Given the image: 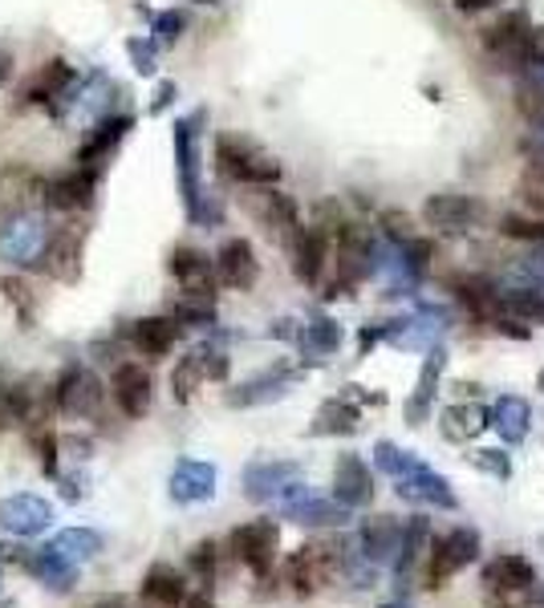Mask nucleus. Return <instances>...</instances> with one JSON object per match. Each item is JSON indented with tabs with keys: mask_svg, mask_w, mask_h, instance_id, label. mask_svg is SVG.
<instances>
[{
	"mask_svg": "<svg viewBox=\"0 0 544 608\" xmlns=\"http://www.w3.org/2000/svg\"><path fill=\"white\" fill-rule=\"evenodd\" d=\"M215 171L244 186H273L280 179V162L248 138L220 135L215 138Z\"/></svg>",
	"mask_w": 544,
	"mask_h": 608,
	"instance_id": "obj_1",
	"label": "nucleus"
},
{
	"mask_svg": "<svg viewBox=\"0 0 544 608\" xmlns=\"http://www.w3.org/2000/svg\"><path fill=\"white\" fill-rule=\"evenodd\" d=\"M480 559V532L476 527H451L444 535H430L427 547V588H444L463 568Z\"/></svg>",
	"mask_w": 544,
	"mask_h": 608,
	"instance_id": "obj_2",
	"label": "nucleus"
},
{
	"mask_svg": "<svg viewBox=\"0 0 544 608\" xmlns=\"http://www.w3.org/2000/svg\"><path fill=\"white\" fill-rule=\"evenodd\" d=\"M536 588V568L524 556H495L483 564V593L488 608H520Z\"/></svg>",
	"mask_w": 544,
	"mask_h": 608,
	"instance_id": "obj_3",
	"label": "nucleus"
},
{
	"mask_svg": "<svg viewBox=\"0 0 544 608\" xmlns=\"http://www.w3.org/2000/svg\"><path fill=\"white\" fill-rule=\"evenodd\" d=\"M338 572H342V544H305L285 559V580L301 596L326 588Z\"/></svg>",
	"mask_w": 544,
	"mask_h": 608,
	"instance_id": "obj_4",
	"label": "nucleus"
},
{
	"mask_svg": "<svg viewBox=\"0 0 544 608\" xmlns=\"http://www.w3.org/2000/svg\"><path fill=\"white\" fill-rule=\"evenodd\" d=\"M277 547H280V527L277 520H253L232 532V552L244 568L265 580L273 564H277Z\"/></svg>",
	"mask_w": 544,
	"mask_h": 608,
	"instance_id": "obj_5",
	"label": "nucleus"
},
{
	"mask_svg": "<svg viewBox=\"0 0 544 608\" xmlns=\"http://www.w3.org/2000/svg\"><path fill=\"white\" fill-rule=\"evenodd\" d=\"M277 508L285 520L301 523V527H342V523H350V508H342L338 499H317L305 483H292L277 499Z\"/></svg>",
	"mask_w": 544,
	"mask_h": 608,
	"instance_id": "obj_6",
	"label": "nucleus"
},
{
	"mask_svg": "<svg viewBox=\"0 0 544 608\" xmlns=\"http://www.w3.org/2000/svg\"><path fill=\"white\" fill-rule=\"evenodd\" d=\"M82 227L65 224L57 232H50L45 248L38 256V273H45L50 280H62V285H74L82 276Z\"/></svg>",
	"mask_w": 544,
	"mask_h": 608,
	"instance_id": "obj_7",
	"label": "nucleus"
},
{
	"mask_svg": "<svg viewBox=\"0 0 544 608\" xmlns=\"http://www.w3.org/2000/svg\"><path fill=\"white\" fill-rule=\"evenodd\" d=\"M0 527L21 535V540L50 532L53 527V503L50 499H41V495H29V491L0 499Z\"/></svg>",
	"mask_w": 544,
	"mask_h": 608,
	"instance_id": "obj_8",
	"label": "nucleus"
},
{
	"mask_svg": "<svg viewBox=\"0 0 544 608\" xmlns=\"http://www.w3.org/2000/svg\"><path fill=\"white\" fill-rule=\"evenodd\" d=\"M94 186H98L94 171H89V167H74V171L45 179L41 199H45V207H53V212H86L89 203H94Z\"/></svg>",
	"mask_w": 544,
	"mask_h": 608,
	"instance_id": "obj_9",
	"label": "nucleus"
},
{
	"mask_svg": "<svg viewBox=\"0 0 544 608\" xmlns=\"http://www.w3.org/2000/svg\"><path fill=\"white\" fill-rule=\"evenodd\" d=\"M289 256L297 280L313 288L321 280V273H326V260H330V232L321 224L297 227V236L289 239Z\"/></svg>",
	"mask_w": 544,
	"mask_h": 608,
	"instance_id": "obj_10",
	"label": "nucleus"
},
{
	"mask_svg": "<svg viewBox=\"0 0 544 608\" xmlns=\"http://www.w3.org/2000/svg\"><path fill=\"white\" fill-rule=\"evenodd\" d=\"M292 483H301V467L285 459H260L244 471V495L256 503H277Z\"/></svg>",
	"mask_w": 544,
	"mask_h": 608,
	"instance_id": "obj_11",
	"label": "nucleus"
},
{
	"mask_svg": "<svg viewBox=\"0 0 544 608\" xmlns=\"http://www.w3.org/2000/svg\"><path fill=\"white\" fill-rule=\"evenodd\" d=\"M53 402H57V410L62 414H74V418H89V414L98 410L102 402V385L98 377L82 365H70V370L57 377L53 385Z\"/></svg>",
	"mask_w": 544,
	"mask_h": 608,
	"instance_id": "obj_12",
	"label": "nucleus"
},
{
	"mask_svg": "<svg viewBox=\"0 0 544 608\" xmlns=\"http://www.w3.org/2000/svg\"><path fill=\"white\" fill-rule=\"evenodd\" d=\"M403 532H406V523L403 520H394V515H374V520L362 523V532H358V552L370 559V564H391L394 568V559H398V547H403Z\"/></svg>",
	"mask_w": 544,
	"mask_h": 608,
	"instance_id": "obj_13",
	"label": "nucleus"
},
{
	"mask_svg": "<svg viewBox=\"0 0 544 608\" xmlns=\"http://www.w3.org/2000/svg\"><path fill=\"white\" fill-rule=\"evenodd\" d=\"M333 499L350 511L374 503V471L358 455H342L333 467Z\"/></svg>",
	"mask_w": 544,
	"mask_h": 608,
	"instance_id": "obj_14",
	"label": "nucleus"
},
{
	"mask_svg": "<svg viewBox=\"0 0 544 608\" xmlns=\"http://www.w3.org/2000/svg\"><path fill=\"white\" fill-rule=\"evenodd\" d=\"M215 276H220V285L248 292V288L256 285V276H260V260H256L253 244H248L244 236L228 239L224 248L215 252Z\"/></svg>",
	"mask_w": 544,
	"mask_h": 608,
	"instance_id": "obj_15",
	"label": "nucleus"
},
{
	"mask_svg": "<svg viewBox=\"0 0 544 608\" xmlns=\"http://www.w3.org/2000/svg\"><path fill=\"white\" fill-rule=\"evenodd\" d=\"M483 203L471 195H430L423 203V220L439 232H468L471 224H480Z\"/></svg>",
	"mask_w": 544,
	"mask_h": 608,
	"instance_id": "obj_16",
	"label": "nucleus"
},
{
	"mask_svg": "<svg viewBox=\"0 0 544 608\" xmlns=\"http://www.w3.org/2000/svg\"><path fill=\"white\" fill-rule=\"evenodd\" d=\"M110 394H115L118 410L127 414V418H142V414L151 410V373L142 370L139 361H127V365H118L115 377H110Z\"/></svg>",
	"mask_w": 544,
	"mask_h": 608,
	"instance_id": "obj_17",
	"label": "nucleus"
},
{
	"mask_svg": "<svg viewBox=\"0 0 544 608\" xmlns=\"http://www.w3.org/2000/svg\"><path fill=\"white\" fill-rule=\"evenodd\" d=\"M394 491L406 499V503H427V508H444V511H456L459 499L456 491H451V483H447L444 474H435L423 462V467H415L410 474H403V479H394Z\"/></svg>",
	"mask_w": 544,
	"mask_h": 608,
	"instance_id": "obj_18",
	"label": "nucleus"
},
{
	"mask_svg": "<svg viewBox=\"0 0 544 608\" xmlns=\"http://www.w3.org/2000/svg\"><path fill=\"white\" fill-rule=\"evenodd\" d=\"M45 227L29 215H13V224L0 227V260L9 264H38L41 248H45Z\"/></svg>",
	"mask_w": 544,
	"mask_h": 608,
	"instance_id": "obj_19",
	"label": "nucleus"
},
{
	"mask_svg": "<svg viewBox=\"0 0 544 608\" xmlns=\"http://www.w3.org/2000/svg\"><path fill=\"white\" fill-rule=\"evenodd\" d=\"M224 373H228V358H220V353H212V349H195V353H188V358L175 365V373H171V390H175L179 402H188L207 377L220 382Z\"/></svg>",
	"mask_w": 544,
	"mask_h": 608,
	"instance_id": "obj_20",
	"label": "nucleus"
},
{
	"mask_svg": "<svg viewBox=\"0 0 544 608\" xmlns=\"http://www.w3.org/2000/svg\"><path fill=\"white\" fill-rule=\"evenodd\" d=\"M248 212H253L268 232H280V236H289V239L297 236V227H301V220H297V203H292L289 195H280V191H273V186H253V195H248Z\"/></svg>",
	"mask_w": 544,
	"mask_h": 608,
	"instance_id": "obj_21",
	"label": "nucleus"
},
{
	"mask_svg": "<svg viewBox=\"0 0 544 608\" xmlns=\"http://www.w3.org/2000/svg\"><path fill=\"white\" fill-rule=\"evenodd\" d=\"M215 483H220V474H215L212 462L179 459L175 471H171V499L175 503H207L215 495Z\"/></svg>",
	"mask_w": 544,
	"mask_h": 608,
	"instance_id": "obj_22",
	"label": "nucleus"
},
{
	"mask_svg": "<svg viewBox=\"0 0 544 608\" xmlns=\"http://www.w3.org/2000/svg\"><path fill=\"white\" fill-rule=\"evenodd\" d=\"M167 268H171V276L179 280V288L183 292H207L212 297L215 288V260H207L200 248H175L171 252V260H167Z\"/></svg>",
	"mask_w": 544,
	"mask_h": 608,
	"instance_id": "obj_23",
	"label": "nucleus"
},
{
	"mask_svg": "<svg viewBox=\"0 0 544 608\" xmlns=\"http://www.w3.org/2000/svg\"><path fill=\"white\" fill-rule=\"evenodd\" d=\"M179 333H183V324L167 312V317H142V321H135L130 341H135V349H139L142 358H167L175 349Z\"/></svg>",
	"mask_w": 544,
	"mask_h": 608,
	"instance_id": "obj_24",
	"label": "nucleus"
},
{
	"mask_svg": "<svg viewBox=\"0 0 544 608\" xmlns=\"http://www.w3.org/2000/svg\"><path fill=\"white\" fill-rule=\"evenodd\" d=\"M142 596L159 608H183L188 605V584L171 564H154L147 576H142Z\"/></svg>",
	"mask_w": 544,
	"mask_h": 608,
	"instance_id": "obj_25",
	"label": "nucleus"
},
{
	"mask_svg": "<svg viewBox=\"0 0 544 608\" xmlns=\"http://www.w3.org/2000/svg\"><path fill=\"white\" fill-rule=\"evenodd\" d=\"M25 568L33 572L41 584H50L53 593H65V588H74L77 568L65 556H57L50 544H45V547H33V552L25 556Z\"/></svg>",
	"mask_w": 544,
	"mask_h": 608,
	"instance_id": "obj_26",
	"label": "nucleus"
},
{
	"mask_svg": "<svg viewBox=\"0 0 544 608\" xmlns=\"http://www.w3.org/2000/svg\"><path fill=\"white\" fill-rule=\"evenodd\" d=\"M130 130V118H110V122H102L94 135L82 142V150H77V167H89V171H98L102 162H106V154L122 142V135Z\"/></svg>",
	"mask_w": 544,
	"mask_h": 608,
	"instance_id": "obj_27",
	"label": "nucleus"
},
{
	"mask_svg": "<svg viewBox=\"0 0 544 608\" xmlns=\"http://www.w3.org/2000/svg\"><path fill=\"white\" fill-rule=\"evenodd\" d=\"M492 426L500 430V438H504L508 447L524 442V438H529V426H532L529 402H524V397H500L492 406Z\"/></svg>",
	"mask_w": 544,
	"mask_h": 608,
	"instance_id": "obj_28",
	"label": "nucleus"
},
{
	"mask_svg": "<svg viewBox=\"0 0 544 608\" xmlns=\"http://www.w3.org/2000/svg\"><path fill=\"white\" fill-rule=\"evenodd\" d=\"M439 373H444V353L435 349V353L427 358V365H423V373H418L415 397L406 402V423H410V426H423V423H427L430 406H435V390H439Z\"/></svg>",
	"mask_w": 544,
	"mask_h": 608,
	"instance_id": "obj_29",
	"label": "nucleus"
},
{
	"mask_svg": "<svg viewBox=\"0 0 544 608\" xmlns=\"http://www.w3.org/2000/svg\"><path fill=\"white\" fill-rule=\"evenodd\" d=\"M41 179L29 167H9V171L0 174V212H21L29 199L41 195Z\"/></svg>",
	"mask_w": 544,
	"mask_h": 608,
	"instance_id": "obj_30",
	"label": "nucleus"
},
{
	"mask_svg": "<svg viewBox=\"0 0 544 608\" xmlns=\"http://www.w3.org/2000/svg\"><path fill=\"white\" fill-rule=\"evenodd\" d=\"M292 385H297V373H289V370L265 373V377H256V382L241 385L236 394H228V406H260V402H268V397L289 394Z\"/></svg>",
	"mask_w": 544,
	"mask_h": 608,
	"instance_id": "obj_31",
	"label": "nucleus"
},
{
	"mask_svg": "<svg viewBox=\"0 0 544 608\" xmlns=\"http://www.w3.org/2000/svg\"><path fill=\"white\" fill-rule=\"evenodd\" d=\"M50 547L57 552V556L70 559L74 568H82L86 559H94L102 552V535L94 532V527H65V532L53 535Z\"/></svg>",
	"mask_w": 544,
	"mask_h": 608,
	"instance_id": "obj_32",
	"label": "nucleus"
},
{
	"mask_svg": "<svg viewBox=\"0 0 544 608\" xmlns=\"http://www.w3.org/2000/svg\"><path fill=\"white\" fill-rule=\"evenodd\" d=\"M444 438L451 442H468L483 430V426H492V414L480 410V406H447L444 410Z\"/></svg>",
	"mask_w": 544,
	"mask_h": 608,
	"instance_id": "obj_33",
	"label": "nucleus"
},
{
	"mask_svg": "<svg viewBox=\"0 0 544 608\" xmlns=\"http://www.w3.org/2000/svg\"><path fill=\"white\" fill-rule=\"evenodd\" d=\"M317 438H326V435H354L358 430V410L345 402V397H333V402H326L321 410H317L313 426H309Z\"/></svg>",
	"mask_w": 544,
	"mask_h": 608,
	"instance_id": "obj_34",
	"label": "nucleus"
},
{
	"mask_svg": "<svg viewBox=\"0 0 544 608\" xmlns=\"http://www.w3.org/2000/svg\"><path fill=\"white\" fill-rule=\"evenodd\" d=\"M70 82H74V70H70V62H62V57H53V62H50V65H41L38 77L29 82L25 102H53L65 86H70Z\"/></svg>",
	"mask_w": 544,
	"mask_h": 608,
	"instance_id": "obj_35",
	"label": "nucleus"
},
{
	"mask_svg": "<svg viewBox=\"0 0 544 608\" xmlns=\"http://www.w3.org/2000/svg\"><path fill=\"white\" fill-rule=\"evenodd\" d=\"M175 154H179V174H183V199L195 212V199H200V186H195V130L191 122H175Z\"/></svg>",
	"mask_w": 544,
	"mask_h": 608,
	"instance_id": "obj_36",
	"label": "nucleus"
},
{
	"mask_svg": "<svg viewBox=\"0 0 544 608\" xmlns=\"http://www.w3.org/2000/svg\"><path fill=\"white\" fill-rule=\"evenodd\" d=\"M171 317H175L179 324H212L215 305L207 292H179V297L171 300Z\"/></svg>",
	"mask_w": 544,
	"mask_h": 608,
	"instance_id": "obj_37",
	"label": "nucleus"
},
{
	"mask_svg": "<svg viewBox=\"0 0 544 608\" xmlns=\"http://www.w3.org/2000/svg\"><path fill=\"white\" fill-rule=\"evenodd\" d=\"M500 232L508 239H520V244H544V220L532 212H504L500 215Z\"/></svg>",
	"mask_w": 544,
	"mask_h": 608,
	"instance_id": "obj_38",
	"label": "nucleus"
},
{
	"mask_svg": "<svg viewBox=\"0 0 544 608\" xmlns=\"http://www.w3.org/2000/svg\"><path fill=\"white\" fill-rule=\"evenodd\" d=\"M301 345L309 349V353H317V358H326V353H333V349L342 345V329L333 321H326V317H317L313 324H305Z\"/></svg>",
	"mask_w": 544,
	"mask_h": 608,
	"instance_id": "obj_39",
	"label": "nucleus"
},
{
	"mask_svg": "<svg viewBox=\"0 0 544 608\" xmlns=\"http://www.w3.org/2000/svg\"><path fill=\"white\" fill-rule=\"evenodd\" d=\"M374 467H378L382 474H391V479H403V474H410L415 467H423V459L398 450L394 442H378V447H374Z\"/></svg>",
	"mask_w": 544,
	"mask_h": 608,
	"instance_id": "obj_40",
	"label": "nucleus"
},
{
	"mask_svg": "<svg viewBox=\"0 0 544 608\" xmlns=\"http://www.w3.org/2000/svg\"><path fill=\"white\" fill-rule=\"evenodd\" d=\"M516 195H520V207H524V212L541 215V220H544V167H541V162H532L529 171L520 174Z\"/></svg>",
	"mask_w": 544,
	"mask_h": 608,
	"instance_id": "obj_41",
	"label": "nucleus"
},
{
	"mask_svg": "<svg viewBox=\"0 0 544 608\" xmlns=\"http://www.w3.org/2000/svg\"><path fill=\"white\" fill-rule=\"evenodd\" d=\"M516 110L529 118V122L544 126V82L541 77H529L516 86Z\"/></svg>",
	"mask_w": 544,
	"mask_h": 608,
	"instance_id": "obj_42",
	"label": "nucleus"
},
{
	"mask_svg": "<svg viewBox=\"0 0 544 608\" xmlns=\"http://www.w3.org/2000/svg\"><path fill=\"white\" fill-rule=\"evenodd\" d=\"M504 312L524 317V321H532V324H544V297L541 292H508Z\"/></svg>",
	"mask_w": 544,
	"mask_h": 608,
	"instance_id": "obj_43",
	"label": "nucleus"
},
{
	"mask_svg": "<svg viewBox=\"0 0 544 608\" xmlns=\"http://www.w3.org/2000/svg\"><path fill=\"white\" fill-rule=\"evenodd\" d=\"M471 467H480V471H488L492 479H512V459H508L504 450H476L471 455Z\"/></svg>",
	"mask_w": 544,
	"mask_h": 608,
	"instance_id": "obj_44",
	"label": "nucleus"
},
{
	"mask_svg": "<svg viewBox=\"0 0 544 608\" xmlns=\"http://www.w3.org/2000/svg\"><path fill=\"white\" fill-rule=\"evenodd\" d=\"M33 447H38V462L45 474H57V435L53 430H33Z\"/></svg>",
	"mask_w": 544,
	"mask_h": 608,
	"instance_id": "obj_45",
	"label": "nucleus"
},
{
	"mask_svg": "<svg viewBox=\"0 0 544 608\" xmlns=\"http://www.w3.org/2000/svg\"><path fill=\"white\" fill-rule=\"evenodd\" d=\"M191 572H195V580L207 588L215 580V544H195L191 547Z\"/></svg>",
	"mask_w": 544,
	"mask_h": 608,
	"instance_id": "obj_46",
	"label": "nucleus"
},
{
	"mask_svg": "<svg viewBox=\"0 0 544 608\" xmlns=\"http://www.w3.org/2000/svg\"><path fill=\"white\" fill-rule=\"evenodd\" d=\"M382 227H386L394 239H406V244L415 239V220L406 212H382Z\"/></svg>",
	"mask_w": 544,
	"mask_h": 608,
	"instance_id": "obj_47",
	"label": "nucleus"
},
{
	"mask_svg": "<svg viewBox=\"0 0 544 608\" xmlns=\"http://www.w3.org/2000/svg\"><path fill=\"white\" fill-rule=\"evenodd\" d=\"M179 29H183V17H179V13L159 17V41H163V45H171V41H179Z\"/></svg>",
	"mask_w": 544,
	"mask_h": 608,
	"instance_id": "obj_48",
	"label": "nucleus"
},
{
	"mask_svg": "<svg viewBox=\"0 0 544 608\" xmlns=\"http://www.w3.org/2000/svg\"><path fill=\"white\" fill-rule=\"evenodd\" d=\"M529 65H544V29L529 33Z\"/></svg>",
	"mask_w": 544,
	"mask_h": 608,
	"instance_id": "obj_49",
	"label": "nucleus"
},
{
	"mask_svg": "<svg viewBox=\"0 0 544 608\" xmlns=\"http://www.w3.org/2000/svg\"><path fill=\"white\" fill-rule=\"evenodd\" d=\"M171 94H175V86H171V82H163V86H159V98H154V106H151V110H154V114L163 110L167 102H171Z\"/></svg>",
	"mask_w": 544,
	"mask_h": 608,
	"instance_id": "obj_50",
	"label": "nucleus"
},
{
	"mask_svg": "<svg viewBox=\"0 0 544 608\" xmlns=\"http://www.w3.org/2000/svg\"><path fill=\"white\" fill-rule=\"evenodd\" d=\"M488 4H495V0H456V9H463V13H476V9H488Z\"/></svg>",
	"mask_w": 544,
	"mask_h": 608,
	"instance_id": "obj_51",
	"label": "nucleus"
},
{
	"mask_svg": "<svg viewBox=\"0 0 544 608\" xmlns=\"http://www.w3.org/2000/svg\"><path fill=\"white\" fill-rule=\"evenodd\" d=\"M9 74H13V57H9V53H0V86L9 82Z\"/></svg>",
	"mask_w": 544,
	"mask_h": 608,
	"instance_id": "obj_52",
	"label": "nucleus"
},
{
	"mask_svg": "<svg viewBox=\"0 0 544 608\" xmlns=\"http://www.w3.org/2000/svg\"><path fill=\"white\" fill-rule=\"evenodd\" d=\"M183 608H215V605H212V600H203V596H195V600H188Z\"/></svg>",
	"mask_w": 544,
	"mask_h": 608,
	"instance_id": "obj_53",
	"label": "nucleus"
},
{
	"mask_svg": "<svg viewBox=\"0 0 544 608\" xmlns=\"http://www.w3.org/2000/svg\"><path fill=\"white\" fill-rule=\"evenodd\" d=\"M382 608H410L406 600H391V605H382Z\"/></svg>",
	"mask_w": 544,
	"mask_h": 608,
	"instance_id": "obj_54",
	"label": "nucleus"
},
{
	"mask_svg": "<svg viewBox=\"0 0 544 608\" xmlns=\"http://www.w3.org/2000/svg\"><path fill=\"white\" fill-rule=\"evenodd\" d=\"M0 572H4V547H0Z\"/></svg>",
	"mask_w": 544,
	"mask_h": 608,
	"instance_id": "obj_55",
	"label": "nucleus"
},
{
	"mask_svg": "<svg viewBox=\"0 0 544 608\" xmlns=\"http://www.w3.org/2000/svg\"><path fill=\"white\" fill-rule=\"evenodd\" d=\"M541 390H544V370H541Z\"/></svg>",
	"mask_w": 544,
	"mask_h": 608,
	"instance_id": "obj_56",
	"label": "nucleus"
}]
</instances>
